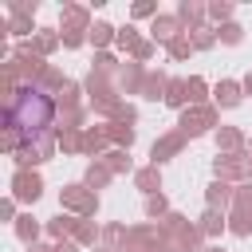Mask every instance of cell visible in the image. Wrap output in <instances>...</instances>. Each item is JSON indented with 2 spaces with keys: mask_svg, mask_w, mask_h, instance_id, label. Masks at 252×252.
<instances>
[{
  "mask_svg": "<svg viewBox=\"0 0 252 252\" xmlns=\"http://www.w3.org/2000/svg\"><path fill=\"white\" fill-rule=\"evenodd\" d=\"M0 122L4 130H20L24 142H35V138H47L55 134V122H59V106L55 98H47L39 87H20L12 79H4L0 87Z\"/></svg>",
  "mask_w": 252,
  "mask_h": 252,
  "instance_id": "1",
  "label": "cell"
},
{
  "mask_svg": "<svg viewBox=\"0 0 252 252\" xmlns=\"http://www.w3.org/2000/svg\"><path fill=\"white\" fill-rule=\"evenodd\" d=\"M83 91H87V98H91V110H98V114H110L118 102H122V91H118V83H114V71H87V79H83Z\"/></svg>",
  "mask_w": 252,
  "mask_h": 252,
  "instance_id": "2",
  "label": "cell"
},
{
  "mask_svg": "<svg viewBox=\"0 0 252 252\" xmlns=\"http://www.w3.org/2000/svg\"><path fill=\"white\" fill-rule=\"evenodd\" d=\"M213 173L228 185H244L252 181V150H240V154H217L213 158Z\"/></svg>",
  "mask_w": 252,
  "mask_h": 252,
  "instance_id": "3",
  "label": "cell"
},
{
  "mask_svg": "<svg viewBox=\"0 0 252 252\" xmlns=\"http://www.w3.org/2000/svg\"><path fill=\"white\" fill-rule=\"evenodd\" d=\"M217 122H220V114H217L213 102H205V106H185L181 118H177V130H181L185 138H201V134H209V130H220Z\"/></svg>",
  "mask_w": 252,
  "mask_h": 252,
  "instance_id": "4",
  "label": "cell"
},
{
  "mask_svg": "<svg viewBox=\"0 0 252 252\" xmlns=\"http://www.w3.org/2000/svg\"><path fill=\"white\" fill-rule=\"evenodd\" d=\"M59 209H63V213H75V217H94V213H98V193L87 189L83 181L63 185V189H59Z\"/></svg>",
  "mask_w": 252,
  "mask_h": 252,
  "instance_id": "5",
  "label": "cell"
},
{
  "mask_svg": "<svg viewBox=\"0 0 252 252\" xmlns=\"http://www.w3.org/2000/svg\"><path fill=\"white\" fill-rule=\"evenodd\" d=\"M158 228H161V236H165L169 244H189V248L201 252V240H205V236H201V228H197L185 213H169L165 220H158Z\"/></svg>",
  "mask_w": 252,
  "mask_h": 252,
  "instance_id": "6",
  "label": "cell"
},
{
  "mask_svg": "<svg viewBox=\"0 0 252 252\" xmlns=\"http://www.w3.org/2000/svg\"><path fill=\"white\" fill-rule=\"evenodd\" d=\"M165 248H169V240L161 236L158 224H134V228H126L122 252H165Z\"/></svg>",
  "mask_w": 252,
  "mask_h": 252,
  "instance_id": "7",
  "label": "cell"
},
{
  "mask_svg": "<svg viewBox=\"0 0 252 252\" xmlns=\"http://www.w3.org/2000/svg\"><path fill=\"white\" fill-rule=\"evenodd\" d=\"M59 28H63V35H91V28H94L91 8H87V4H63Z\"/></svg>",
  "mask_w": 252,
  "mask_h": 252,
  "instance_id": "8",
  "label": "cell"
},
{
  "mask_svg": "<svg viewBox=\"0 0 252 252\" xmlns=\"http://www.w3.org/2000/svg\"><path fill=\"white\" fill-rule=\"evenodd\" d=\"M12 197L24 201V205H35L43 197V177L35 169H16L12 173Z\"/></svg>",
  "mask_w": 252,
  "mask_h": 252,
  "instance_id": "9",
  "label": "cell"
},
{
  "mask_svg": "<svg viewBox=\"0 0 252 252\" xmlns=\"http://www.w3.org/2000/svg\"><path fill=\"white\" fill-rule=\"evenodd\" d=\"M185 134L181 130H169V134H161V138H154V146H150V165H161V161H169V158H177L181 150H185Z\"/></svg>",
  "mask_w": 252,
  "mask_h": 252,
  "instance_id": "10",
  "label": "cell"
},
{
  "mask_svg": "<svg viewBox=\"0 0 252 252\" xmlns=\"http://www.w3.org/2000/svg\"><path fill=\"white\" fill-rule=\"evenodd\" d=\"M177 20H181V28H185V35H193V32H201L205 28V16H209V4H201V0H177V12H173Z\"/></svg>",
  "mask_w": 252,
  "mask_h": 252,
  "instance_id": "11",
  "label": "cell"
},
{
  "mask_svg": "<svg viewBox=\"0 0 252 252\" xmlns=\"http://www.w3.org/2000/svg\"><path fill=\"white\" fill-rule=\"evenodd\" d=\"M114 83H118V91H122V94H142L146 67H142V63H134V59L118 63V71H114Z\"/></svg>",
  "mask_w": 252,
  "mask_h": 252,
  "instance_id": "12",
  "label": "cell"
},
{
  "mask_svg": "<svg viewBox=\"0 0 252 252\" xmlns=\"http://www.w3.org/2000/svg\"><path fill=\"white\" fill-rule=\"evenodd\" d=\"M177 35H185V28H181V20L177 16H169V12H161L158 20H150V39L154 43H161V47H169Z\"/></svg>",
  "mask_w": 252,
  "mask_h": 252,
  "instance_id": "13",
  "label": "cell"
},
{
  "mask_svg": "<svg viewBox=\"0 0 252 252\" xmlns=\"http://www.w3.org/2000/svg\"><path fill=\"white\" fill-rule=\"evenodd\" d=\"M240 102H244V87H240L236 79H220V83L213 87V106H217V110H220V106L232 110V106H240Z\"/></svg>",
  "mask_w": 252,
  "mask_h": 252,
  "instance_id": "14",
  "label": "cell"
},
{
  "mask_svg": "<svg viewBox=\"0 0 252 252\" xmlns=\"http://www.w3.org/2000/svg\"><path fill=\"white\" fill-rule=\"evenodd\" d=\"M232 193H236V185H228V181L213 177V181L205 185V205H209V209H220V213H228V209H232Z\"/></svg>",
  "mask_w": 252,
  "mask_h": 252,
  "instance_id": "15",
  "label": "cell"
},
{
  "mask_svg": "<svg viewBox=\"0 0 252 252\" xmlns=\"http://www.w3.org/2000/svg\"><path fill=\"white\" fill-rule=\"evenodd\" d=\"M106 150H110V138H106V126H87V130H83V154L98 161V158H102Z\"/></svg>",
  "mask_w": 252,
  "mask_h": 252,
  "instance_id": "16",
  "label": "cell"
},
{
  "mask_svg": "<svg viewBox=\"0 0 252 252\" xmlns=\"http://www.w3.org/2000/svg\"><path fill=\"white\" fill-rule=\"evenodd\" d=\"M79 220H83V217H75V213H59V217H51V220H47L43 228H47V236H51V240L59 244V240H71V236H75Z\"/></svg>",
  "mask_w": 252,
  "mask_h": 252,
  "instance_id": "17",
  "label": "cell"
},
{
  "mask_svg": "<svg viewBox=\"0 0 252 252\" xmlns=\"http://www.w3.org/2000/svg\"><path fill=\"white\" fill-rule=\"evenodd\" d=\"M165 91H169V75H165V71H146L142 98H150V102H165Z\"/></svg>",
  "mask_w": 252,
  "mask_h": 252,
  "instance_id": "18",
  "label": "cell"
},
{
  "mask_svg": "<svg viewBox=\"0 0 252 252\" xmlns=\"http://www.w3.org/2000/svg\"><path fill=\"white\" fill-rule=\"evenodd\" d=\"M240 150H248L244 130H236V126H220V130H217V154H240Z\"/></svg>",
  "mask_w": 252,
  "mask_h": 252,
  "instance_id": "19",
  "label": "cell"
},
{
  "mask_svg": "<svg viewBox=\"0 0 252 252\" xmlns=\"http://www.w3.org/2000/svg\"><path fill=\"white\" fill-rule=\"evenodd\" d=\"M134 185H138L146 197H158V193H161V169H158V165H142V169H134Z\"/></svg>",
  "mask_w": 252,
  "mask_h": 252,
  "instance_id": "20",
  "label": "cell"
},
{
  "mask_svg": "<svg viewBox=\"0 0 252 252\" xmlns=\"http://www.w3.org/2000/svg\"><path fill=\"white\" fill-rule=\"evenodd\" d=\"M71 240H75V244H79V248H94V244H98V240H102V228H98V224H94V217H83V220H79V228H75V236H71Z\"/></svg>",
  "mask_w": 252,
  "mask_h": 252,
  "instance_id": "21",
  "label": "cell"
},
{
  "mask_svg": "<svg viewBox=\"0 0 252 252\" xmlns=\"http://www.w3.org/2000/svg\"><path fill=\"white\" fill-rule=\"evenodd\" d=\"M201 236H220L224 228H228V213H220V209H205V217H201Z\"/></svg>",
  "mask_w": 252,
  "mask_h": 252,
  "instance_id": "22",
  "label": "cell"
},
{
  "mask_svg": "<svg viewBox=\"0 0 252 252\" xmlns=\"http://www.w3.org/2000/svg\"><path fill=\"white\" fill-rule=\"evenodd\" d=\"M32 32H39L35 24H32V16L28 12H8V35H16V39H28ZM35 39V35H32Z\"/></svg>",
  "mask_w": 252,
  "mask_h": 252,
  "instance_id": "23",
  "label": "cell"
},
{
  "mask_svg": "<svg viewBox=\"0 0 252 252\" xmlns=\"http://www.w3.org/2000/svg\"><path fill=\"white\" fill-rule=\"evenodd\" d=\"M114 35H118V28L114 24H106V20H94V28H91V43H94V51H106L110 43H114Z\"/></svg>",
  "mask_w": 252,
  "mask_h": 252,
  "instance_id": "24",
  "label": "cell"
},
{
  "mask_svg": "<svg viewBox=\"0 0 252 252\" xmlns=\"http://www.w3.org/2000/svg\"><path fill=\"white\" fill-rule=\"evenodd\" d=\"M35 87H39L47 98H55V94L67 87V79H63V71H59V67H51V63H47V71L39 75V83H35Z\"/></svg>",
  "mask_w": 252,
  "mask_h": 252,
  "instance_id": "25",
  "label": "cell"
},
{
  "mask_svg": "<svg viewBox=\"0 0 252 252\" xmlns=\"http://www.w3.org/2000/svg\"><path fill=\"white\" fill-rule=\"evenodd\" d=\"M106 138H110L114 150H130V146H134V126H126V122H106Z\"/></svg>",
  "mask_w": 252,
  "mask_h": 252,
  "instance_id": "26",
  "label": "cell"
},
{
  "mask_svg": "<svg viewBox=\"0 0 252 252\" xmlns=\"http://www.w3.org/2000/svg\"><path fill=\"white\" fill-rule=\"evenodd\" d=\"M110 177H114V173L106 169V161H91V165H87V173H83V185H87V189H106V185H110Z\"/></svg>",
  "mask_w": 252,
  "mask_h": 252,
  "instance_id": "27",
  "label": "cell"
},
{
  "mask_svg": "<svg viewBox=\"0 0 252 252\" xmlns=\"http://www.w3.org/2000/svg\"><path fill=\"white\" fill-rule=\"evenodd\" d=\"M59 43H63V35H59L55 28H39V32H35V39H32V47H35V51H39L43 59H47V55H51V51H55Z\"/></svg>",
  "mask_w": 252,
  "mask_h": 252,
  "instance_id": "28",
  "label": "cell"
},
{
  "mask_svg": "<svg viewBox=\"0 0 252 252\" xmlns=\"http://www.w3.org/2000/svg\"><path fill=\"white\" fill-rule=\"evenodd\" d=\"M55 130H87V106L59 110V122H55Z\"/></svg>",
  "mask_w": 252,
  "mask_h": 252,
  "instance_id": "29",
  "label": "cell"
},
{
  "mask_svg": "<svg viewBox=\"0 0 252 252\" xmlns=\"http://www.w3.org/2000/svg\"><path fill=\"white\" fill-rule=\"evenodd\" d=\"M98 161H106V169H110V173H130V169H134V161H130V150H106Z\"/></svg>",
  "mask_w": 252,
  "mask_h": 252,
  "instance_id": "30",
  "label": "cell"
},
{
  "mask_svg": "<svg viewBox=\"0 0 252 252\" xmlns=\"http://www.w3.org/2000/svg\"><path fill=\"white\" fill-rule=\"evenodd\" d=\"M12 228H16V236H20L24 244H39V220H35L32 213H24V217H20Z\"/></svg>",
  "mask_w": 252,
  "mask_h": 252,
  "instance_id": "31",
  "label": "cell"
},
{
  "mask_svg": "<svg viewBox=\"0 0 252 252\" xmlns=\"http://www.w3.org/2000/svg\"><path fill=\"white\" fill-rule=\"evenodd\" d=\"M185 94H189V106H205V98H209V83H205L201 75H189V79H185Z\"/></svg>",
  "mask_w": 252,
  "mask_h": 252,
  "instance_id": "32",
  "label": "cell"
},
{
  "mask_svg": "<svg viewBox=\"0 0 252 252\" xmlns=\"http://www.w3.org/2000/svg\"><path fill=\"white\" fill-rule=\"evenodd\" d=\"M165 106H173V110H185V106H189V94H185V79H169V91H165Z\"/></svg>",
  "mask_w": 252,
  "mask_h": 252,
  "instance_id": "33",
  "label": "cell"
},
{
  "mask_svg": "<svg viewBox=\"0 0 252 252\" xmlns=\"http://www.w3.org/2000/svg\"><path fill=\"white\" fill-rule=\"evenodd\" d=\"M79 94H87V91H83L79 83H71V79H67V87H63L59 94H55V106H59V110H71V106H83V102H79Z\"/></svg>",
  "mask_w": 252,
  "mask_h": 252,
  "instance_id": "34",
  "label": "cell"
},
{
  "mask_svg": "<svg viewBox=\"0 0 252 252\" xmlns=\"http://www.w3.org/2000/svg\"><path fill=\"white\" fill-rule=\"evenodd\" d=\"M55 142L63 154H83V130H55Z\"/></svg>",
  "mask_w": 252,
  "mask_h": 252,
  "instance_id": "35",
  "label": "cell"
},
{
  "mask_svg": "<svg viewBox=\"0 0 252 252\" xmlns=\"http://www.w3.org/2000/svg\"><path fill=\"white\" fill-rule=\"evenodd\" d=\"M228 232H232V236H252V213L228 209Z\"/></svg>",
  "mask_w": 252,
  "mask_h": 252,
  "instance_id": "36",
  "label": "cell"
},
{
  "mask_svg": "<svg viewBox=\"0 0 252 252\" xmlns=\"http://www.w3.org/2000/svg\"><path fill=\"white\" fill-rule=\"evenodd\" d=\"M122 244H126V224H118V220L102 224V248H122Z\"/></svg>",
  "mask_w": 252,
  "mask_h": 252,
  "instance_id": "37",
  "label": "cell"
},
{
  "mask_svg": "<svg viewBox=\"0 0 252 252\" xmlns=\"http://www.w3.org/2000/svg\"><path fill=\"white\" fill-rule=\"evenodd\" d=\"M173 209H169V201H165V193H158V197H146V217L150 220H165Z\"/></svg>",
  "mask_w": 252,
  "mask_h": 252,
  "instance_id": "38",
  "label": "cell"
},
{
  "mask_svg": "<svg viewBox=\"0 0 252 252\" xmlns=\"http://www.w3.org/2000/svg\"><path fill=\"white\" fill-rule=\"evenodd\" d=\"M217 39H220V43H228V47H236V43L244 39V28H240L236 20H228V24H220V28H217Z\"/></svg>",
  "mask_w": 252,
  "mask_h": 252,
  "instance_id": "39",
  "label": "cell"
},
{
  "mask_svg": "<svg viewBox=\"0 0 252 252\" xmlns=\"http://www.w3.org/2000/svg\"><path fill=\"white\" fill-rule=\"evenodd\" d=\"M165 51H169V59H173V63H181V59H189L197 47H193V39H189V35H177V39H173Z\"/></svg>",
  "mask_w": 252,
  "mask_h": 252,
  "instance_id": "40",
  "label": "cell"
},
{
  "mask_svg": "<svg viewBox=\"0 0 252 252\" xmlns=\"http://www.w3.org/2000/svg\"><path fill=\"white\" fill-rule=\"evenodd\" d=\"M189 39H193V47H197V51H209V47H217V43H220V39H217V28H209V24H205L201 32H193Z\"/></svg>",
  "mask_w": 252,
  "mask_h": 252,
  "instance_id": "41",
  "label": "cell"
},
{
  "mask_svg": "<svg viewBox=\"0 0 252 252\" xmlns=\"http://www.w3.org/2000/svg\"><path fill=\"white\" fill-rule=\"evenodd\" d=\"M209 20H213L217 28L228 24V20H232V4H228V0H213V4H209Z\"/></svg>",
  "mask_w": 252,
  "mask_h": 252,
  "instance_id": "42",
  "label": "cell"
},
{
  "mask_svg": "<svg viewBox=\"0 0 252 252\" xmlns=\"http://www.w3.org/2000/svg\"><path fill=\"white\" fill-rule=\"evenodd\" d=\"M138 39H142V35H138V28H134V24H126V28H118V35H114V43H118V47H122L126 55L134 51V43H138Z\"/></svg>",
  "mask_w": 252,
  "mask_h": 252,
  "instance_id": "43",
  "label": "cell"
},
{
  "mask_svg": "<svg viewBox=\"0 0 252 252\" xmlns=\"http://www.w3.org/2000/svg\"><path fill=\"white\" fill-rule=\"evenodd\" d=\"M232 209H240V213H252V181L236 185V193H232Z\"/></svg>",
  "mask_w": 252,
  "mask_h": 252,
  "instance_id": "44",
  "label": "cell"
},
{
  "mask_svg": "<svg viewBox=\"0 0 252 252\" xmlns=\"http://www.w3.org/2000/svg\"><path fill=\"white\" fill-rule=\"evenodd\" d=\"M130 16H134V20H158L161 12H158V4H154V0H134Z\"/></svg>",
  "mask_w": 252,
  "mask_h": 252,
  "instance_id": "45",
  "label": "cell"
},
{
  "mask_svg": "<svg viewBox=\"0 0 252 252\" xmlns=\"http://www.w3.org/2000/svg\"><path fill=\"white\" fill-rule=\"evenodd\" d=\"M154 51H158V43H154V39H138V43H134V51H130V59H134V63H150V59H154Z\"/></svg>",
  "mask_w": 252,
  "mask_h": 252,
  "instance_id": "46",
  "label": "cell"
},
{
  "mask_svg": "<svg viewBox=\"0 0 252 252\" xmlns=\"http://www.w3.org/2000/svg\"><path fill=\"white\" fill-rule=\"evenodd\" d=\"M106 118H110V122H126V126H134V122H138V110H134L130 102H118V106H114Z\"/></svg>",
  "mask_w": 252,
  "mask_h": 252,
  "instance_id": "47",
  "label": "cell"
},
{
  "mask_svg": "<svg viewBox=\"0 0 252 252\" xmlns=\"http://www.w3.org/2000/svg\"><path fill=\"white\" fill-rule=\"evenodd\" d=\"M20 146H24V134L20 130H0V150L4 154H16Z\"/></svg>",
  "mask_w": 252,
  "mask_h": 252,
  "instance_id": "48",
  "label": "cell"
},
{
  "mask_svg": "<svg viewBox=\"0 0 252 252\" xmlns=\"http://www.w3.org/2000/svg\"><path fill=\"white\" fill-rule=\"evenodd\" d=\"M94 71H118V59L110 55V51H94V63H91Z\"/></svg>",
  "mask_w": 252,
  "mask_h": 252,
  "instance_id": "49",
  "label": "cell"
},
{
  "mask_svg": "<svg viewBox=\"0 0 252 252\" xmlns=\"http://www.w3.org/2000/svg\"><path fill=\"white\" fill-rule=\"evenodd\" d=\"M0 220H12V224L20 220V217H16V197H4V201H0Z\"/></svg>",
  "mask_w": 252,
  "mask_h": 252,
  "instance_id": "50",
  "label": "cell"
},
{
  "mask_svg": "<svg viewBox=\"0 0 252 252\" xmlns=\"http://www.w3.org/2000/svg\"><path fill=\"white\" fill-rule=\"evenodd\" d=\"M35 0H8V12H28V16H35Z\"/></svg>",
  "mask_w": 252,
  "mask_h": 252,
  "instance_id": "51",
  "label": "cell"
},
{
  "mask_svg": "<svg viewBox=\"0 0 252 252\" xmlns=\"http://www.w3.org/2000/svg\"><path fill=\"white\" fill-rule=\"evenodd\" d=\"M51 252H79V244L75 240H59V244H51Z\"/></svg>",
  "mask_w": 252,
  "mask_h": 252,
  "instance_id": "52",
  "label": "cell"
},
{
  "mask_svg": "<svg viewBox=\"0 0 252 252\" xmlns=\"http://www.w3.org/2000/svg\"><path fill=\"white\" fill-rule=\"evenodd\" d=\"M240 87H244V94H252V71H248V75L240 79Z\"/></svg>",
  "mask_w": 252,
  "mask_h": 252,
  "instance_id": "53",
  "label": "cell"
},
{
  "mask_svg": "<svg viewBox=\"0 0 252 252\" xmlns=\"http://www.w3.org/2000/svg\"><path fill=\"white\" fill-rule=\"evenodd\" d=\"M28 252H51V244H28Z\"/></svg>",
  "mask_w": 252,
  "mask_h": 252,
  "instance_id": "54",
  "label": "cell"
},
{
  "mask_svg": "<svg viewBox=\"0 0 252 252\" xmlns=\"http://www.w3.org/2000/svg\"><path fill=\"white\" fill-rule=\"evenodd\" d=\"M201 252H224V248H220V244H209V248H201Z\"/></svg>",
  "mask_w": 252,
  "mask_h": 252,
  "instance_id": "55",
  "label": "cell"
},
{
  "mask_svg": "<svg viewBox=\"0 0 252 252\" xmlns=\"http://www.w3.org/2000/svg\"><path fill=\"white\" fill-rule=\"evenodd\" d=\"M94 252H122V248H94Z\"/></svg>",
  "mask_w": 252,
  "mask_h": 252,
  "instance_id": "56",
  "label": "cell"
},
{
  "mask_svg": "<svg viewBox=\"0 0 252 252\" xmlns=\"http://www.w3.org/2000/svg\"><path fill=\"white\" fill-rule=\"evenodd\" d=\"M248 150H252V142H248Z\"/></svg>",
  "mask_w": 252,
  "mask_h": 252,
  "instance_id": "57",
  "label": "cell"
}]
</instances>
